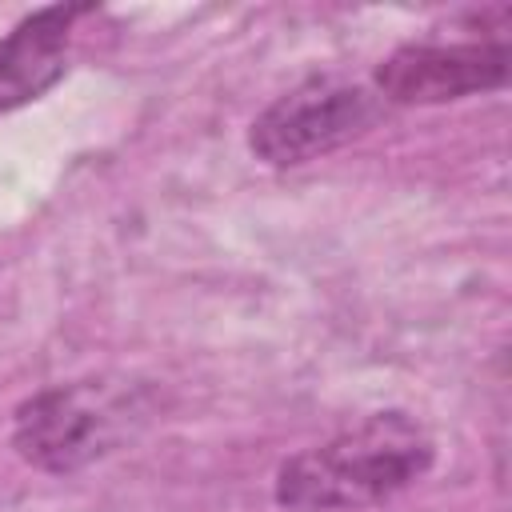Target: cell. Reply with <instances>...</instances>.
<instances>
[{
    "label": "cell",
    "mask_w": 512,
    "mask_h": 512,
    "mask_svg": "<svg viewBox=\"0 0 512 512\" xmlns=\"http://www.w3.org/2000/svg\"><path fill=\"white\" fill-rule=\"evenodd\" d=\"M436 460L432 432L408 412H372L360 424L288 456L276 504L288 512H356L412 488Z\"/></svg>",
    "instance_id": "cell-1"
},
{
    "label": "cell",
    "mask_w": 512,
    "mask_h": 512,
    "mask_svg": "<svg viewBox=\"0 0 512 512\" xmlns=\"http://www.w3.org/2000/svg\"><path fill=\"white\" fill-rule=\"evenodd\" d=\"M160 416V392L140 376H84L48 384L16 404L12 448L24 464L72 476L128 448Z\"/></svg>",
    "instance_id": "cell-2"
},
{
    "label": "cell",
    "mask_w": 512,
    "mask_h": 512,
    "mask_svg": "<svg viewBox=\"0 0 512 512\" xmlns=\"http://www.w3.org/2000/svg\"><path fill=\"white\" fill-rule=\"evenodd\" d=\"M388 104L372 84L344 76H308L276 96L248 128V148L272 168H296L320 160L384 120Z\"/></svg>",
    "instance_id": "cell-3"
},
{
    "label": "cell",
    "mask_w": 512,
    "mask_h": 512,
    "mask_svg": "<svg viewBox=\"0 0 512 512\" xmlns=\"http://www.w3.org/2000/svg\"><path fill=\"white\" fill-rule=\"evenodd\" d=\"M504 40H452V44H404L376 68V96L384 104H448L508 84Z\"/></svg>",
    "instance_id": "cell-4"
},
{
    "label": "cell",
    "mask_w": 512,
    "mask_h": 512,
    "mask_svg": "<svg viewBox=\"0 0 512 512\" xmlns=\"http://www.w3.org/2000/svg\"><path fill=\"white\" fill-rule=\"evenodd\" d=\"M84 16H96V8L52 4V8H36L12 32L0 36V112L40 100L56 80H64L72 36L80 32Z\"/></svg>",
    "instance_id": "cell-5"
}]
</instances>
